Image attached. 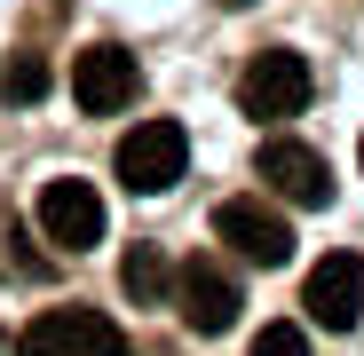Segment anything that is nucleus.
<instances>
[{
    "label": "nucleus",
    "mask_w": 364,
    "mask_h": 356,
    "mask_svg": "<svg viewBox=\"0 0 364 356\" xmlns=\"http://www.w3.org/2000/svg\"><path fill=\"white\" fill-rule=\"evenodd\" d=\"M182 166H191V135H182V119H143V127H127V135H119V158H111V174H119L135 198L174 190Z\"/></svg>",
    "instance_id": "f257e3e1"
},
{
    "label": "nucleus",
    "mask_w": 364,
    "mask_h": 356,
    "mask_svg": "<svg viewBox=\"0 0 364 356\" xmlns=\"http://www.w3.org/2000/svg\"><path fill=\"white\" fill-rule=\"evenodd\" d=\"M16 356H135V348H127V333H119L103 309L72 301V309H40L16 333Z\"/></svg>",
    "instance_id": "f03ea898"
},
{
    "label": "nucleus",
    "mask_w": 364,
    "mask_h": 356,
    "mask_svg": "<svg viewBox=\"0 0 364 356\" xmlns=\"http://www.w3.org/2000/svg\"><path fill=\"white\" fill-rule=\"evenodd\" d=\"M174 309H182V325L191 333H230L237 325V309H246V285L230 277V261L222 254H191V261H174Z\"/></svg>",
    "instance_id": "7ed1b4c3"
},
{
    "label": "nucleus",
    "mask_w": 364,
    "mask_h": 356,
    "mask_svg": "<svg viewBox=\"0 0 364 356\" xmlns=\"http://www.w3.org/2000/svg\"><path fill=\"white\" fill-rule=\"evenodd\" d=\"M309 95H317V80L293 48H254L246 72H237V111L246 119H293Z\"/></svg>",
    "instance_id": "20e7f679"
},
{
    "label": "nucleus",
    "mask_w": 364,
    "mask_h": 356,
    "mask_svg": "<svg viewBox=\"0 0 364 356\" xmlns=\"http://www.w3.org/2000/svg\"><path fill=\"white\" fill-rule=\"evenodd\" d=\"M214 237H222L230 254H246L254 269L293 261V222H285L269 198H222V206H214Z\"/></svg>",
    "instance_id": "39448f33"
},
{
    "label": "nucleus",
    "mask_w": 364,
    "mask_h": 356,
    "mask_svg": "<svg viewBox=\"0 0 364 356\" xmlns=\"http://www.w3.org/2000/svg\"><path fill=\"white\" fill-rule=\"evenodd\" d=\"M40 237L64 246V254L103 246V190L87 183V174H55V183L40 190Z\"/></svg>",
    "instance_id": "423d86ee"
},
{
    "label": "nucleus",
    "mask_w": 364,
    "mask_h": 356,
    "mask_svg": "<svg viewBox=\"0 0 364 356\" xmlns=\"http://www.w3.org/2000/svg\"><path fill=\"white\" fill-rule=\"evenodd\" d=\"M135 95H143V72H135V55H127V48L95 40V48H80V55H72V103H80L87 119L127 111Z\"/></svg>",
    "instance_id": "0eeeda50"
},
{
    "label": "nucleus",
    "mask_w": 364,
    "mask_h": 356,
    "mask_svg": "<svg viewBox=\"0 0 364 356\" xmlns=\"http://www.w3.org/2000/svg\"><path fill=\"white\" fill-rule=\"evenodd\" d=\"M254 174H262L277 198H293V206H333V166L309 143H293V135H269L254 151Z\"/></svg>",
    "instance_id": "6e6552de"
},
{
    "label": "nucleus",
    "mask_w": 364,
    "mask_h": 356,
    "mask_svg": "<svg viewBox=\"0 0 364 356\" xmlns=\"http://www.w3.org/2000/svg\"><path fill=\"white\" fill-rule=\"evenodd\" d=\"M301 309H309V325H325V333H348L364 317V261L356 254H325L309 269V285H301Z\"/></svg>",
    "instance_id": "1a4fd4ad"
},
{
    "label": "nucleus",
    "mask_w": 364,
    "mask_h": 356,
    "mask_svg": "<svg viewBox=\"0 0 364 356\" xmlns=\"http://www.w3.org/2000/svg\"><path fill=\"white\" fill-rule=\"evenodd\" d=\"M119 285H127V301H143V309H166V293H174V261H166V246H127L119 254Z\"/></svg>",
    "instance_id": "9d476101"
},
{
    "label": "nucleus",
    "mask_w": 364,
    "mask_h": 356,
    "mask_svg": "<svg viewBox=\"0 0 364 356\" xmlns=\"http://www.w3.org/2000/svg\"><path fill=\"white\" fill-rule=\"evenodd\" d=\"M48 87H55V72H48V55H32V48H16L9 64H0V103H48Z\"/></svg>",
    "instance_id": "9b49d317"
},
{
    "label": "nucleus",
    "mask_w": 364,
    "mask_h": 356,
    "mask_svg": "<svg viewBox=\"0 0 364 356\" xmlns=\"http://www.w3.org/2000/svg\"><path fill=\"white\" fill-rule=\"evenodd\" d=\"M246 356H309V333H301L293 317H277V325H262L254 333V348Z\"/></svg>",
    "instance_id": "f8f14e48"
},
{
    "label": "nucleus",
    "mask_w": 364,
    "mask_h": 356,
    "mask_svg": "<svg viewBox=\"0 0 364 356\" xmlns=\"http://www.w3.org/2000/svg\"><path fill=\"white\" fill-rule=\"evenodd\" d=\"M222 9H254V0H222Z\"/></svg>",
    "instance_id": "ddd939ff"
},
{
    "label": "nucleus",
    "mask_w": 364,
    "mask_h": 356,
    "mask_svg": "<svg viewBox=\"0 0 364 356\" xmlns=\"http://www.w3.org/2000/svg\"><path fill=\"white\" fill-rule=\"evenodd\" d=\"M356 158H364V143H356Z\"/></svg>",
    "instance_id": "4468645a"
}]
</instances>
